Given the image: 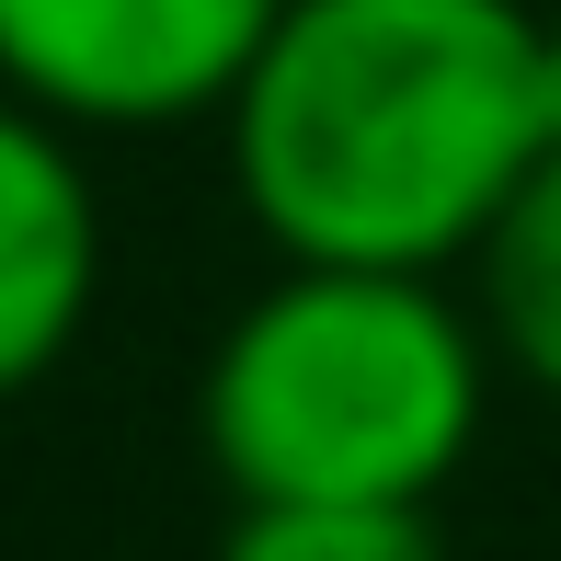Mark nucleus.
Listing matches in <instances>:
<instances>
[{
	"mask_svg": "<svg viewBox=\"0 0 561 561\" xmlns=\"http://www.w3.org/2000/svg\"><path fill=\"white\" fill-rule=\"evenodd\" d=\"M470 321L493 344V367H516L527 390L561 401V149L504 195V218L470 241Z\"/></svg>",
	"mask_w": 561,
	"mask_h": 561,
	"instance_id": "39448f33",
	"label": "nucleus"
},
{
	"mask_svg": "<svg viewBox=\"0 0 561 561\" xmlns=\"http://www.w3.org/2000/svg\"><path fill=\"white\" fill-rule=\"evenodd\" d=\"M539 104H550V149H561V12H539Z\"/></svg>",
	"mask_w": 561,
	"mask_h": 561,
	"instance_id": "0eeeda50",
	"label": "nucleus"
},
{
	"mask_svg": "<svg viewBox=\"0 0 561 561\" xmlns=\"http://www.w3.org/2000/svg\"><path fill=\"white\" fill-rule=\"evenodd\" d=\"M218 161L275 264L447 275L550 161L527 0H287L218 104Z\"/></svg>",
	"mask_w": 561,
	"mask_h": 561,
	"instance_id": "f257e3e1",
	"label": "nucleus"
},
{
	"mask_svg": "<svg viewBox=\"0 0 561 561\" xmlns=\"http://www.w3.org/2000/svg\"><path fill=\"white\" fill-rule=\"evenodd\" d=\"M287 0H0V92L81 138H161L241 92Z\"/></svg>",
	"mask_w": 561,
	"mask_h": 561,
	"instance_id": "7ed1b4c3",
	"label": "nucleus"
},
{
	"mask_svg": "<svg viewBox=\"0 0 561 561\" xmlns=\"http://www.w3.org/2000/svg\"><path fill=\"white\" fill-rule=\"evenodd\" d=\"M218 561H447L436 504H333V493H287V504H241Z\"/></svg>",
	"mask_w": 561,
	"mask_h": 561,
	"instance_id": "423d86ee",
	"label": "nucleus"
},
{
	"mask_svg": "<svg viewBox=\"0 0 561 561\" xmlns=\"http://www.w3.org/2000/svg\"><path fill=\"white\" fill-rule=\"evenodd\" d=\"M104 298V184L81 126L0 92V401H23Z\"/></svg>",
	"mask_w": 561,
	"mask_h": 561,
	"instance_id": "20e7f679",
	"label": "nucleus"
},
{
	"mask_svg": "<svg viewBox=\"0 0 561 561\" xmlns=\"http://www.w3.org/2000/svg\"><path fill=\"white\" fill-rule=\"evenodd\" d=\"M493 413V344L447 275L287 264L229 310L195 378V436L229 504H436Z\"/></svg>",
	"mask_w": 561,
	"mask_h": 561,
	"instance_id": "f03ea898",
	"label": "nucleus"
},
{
	"mask_svg": "<svg viewBox=\"0 0 561 561\" xmlns=\"http://www.w3.org/2000/svg\"><path fill=\"white\" fill-rule=\"evenodd\" d=\"M0 413H12V401H0Z\"/></svg>",
	"mask_w": 561,
	"mask_h": 561,
	"instance_id": "6e6552de",
	"label": "nucleus"
}]
</instances>
